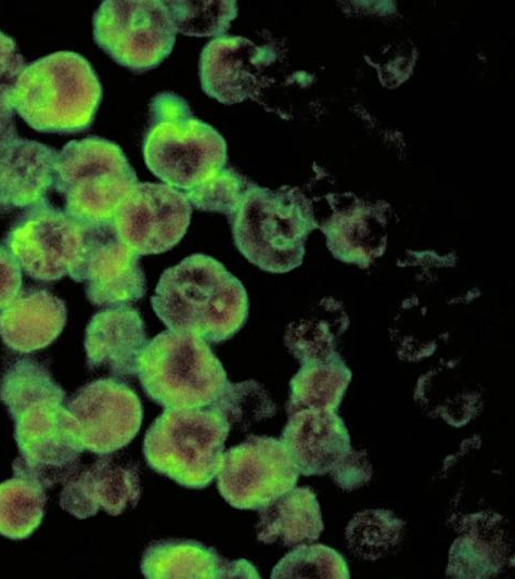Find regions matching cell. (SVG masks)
Wrapping results in <instances>:
<instances>
[{
  "label": "cell",
  "mask_w": 515,
  "mask_h": 579,
  "mask_svg": "<svg viewBox=\"0 0 515 579\" xmlns=\"http://www.w3.org/2000/svg\"><path fill=\"white\" fill-rule=\"evenodd\" d=\"M151 305L167 329L209 343L230 339L248 317V296L242 282L204 254H193L166 269Z\"/></svg>",
  "instance_id": "cell-1"
},
{
  "label": "cell",
  "mask_w": 515,
  "mask_h": 579,
  "mask_svg": "<svg viewBox=\"0 0 515 579\" xmlns=\"http://www.w3.org/2000/svg\"><path fill=\"white\" fill-rule=\"evenodd\" d=\"M102 92L87 59L56 51L25 66L14 85L11 106L36 131L72 134L91 126Z\"/></svg>",
  "instance_id": "cell-2"
},
{
  "label": "cell",
  "mask_w": 515,
  "mask_h": 579,
  "mask_svg": "<svg viewBox=\"0 0 515 579\" xmlns=\"http://www.w3.org/2000/svg\"><path fill=\"white\" fill-rule=\"evenodd\" d=\"M151 125L143 157L163 183L190 191L226 167L227 142L213 126L196 118L186 101L171 92L151 101Z\"/></svg>",
  "instance_id": "cell-3"
},
{
  "label": "cell",
  "mask_w": 515,
  "mask_h": 579,
  "mask_svg": "<svg viewBox=\"0 0 515 579\" xmlns=\"http://www.w3.org/2000/svg\"><path fill=\"white\" fill-rule=\"evenodd\" d=\"M137 375L145 394L165 409L209 407L228 383L208 342L169 329L149 340Z\"/></svg>",
  "instance_id": "cell-4"
},
{
  "label": "cell",
  "mask_w": 515,
  "mask_h": 579,
  "mask_svg": "<svg viewBox=\"0 0 515 579\" xmlns=\"http://www.w3.org/2000/svg\"><path fill=\"white\" fill-rule=\"evenodd\" d=\"M239 252L261 270L287 272L299 266L304 241L313 227L305 198L293 190L273 191L250 182L230 218Z\"/></svg>",
  "instance_id": "cell-5"
},
{
  "label": "cell",
  "mask_w": 515,
  "mask_h": 579,
  "mask_svg": "<svg viewBox=\"0 0 515 579\" xmlns=\"http://www.w3.org/2000/svg\"><path fill=\"white\" fill-rule=\"evenodd\" d=\"M230 429L210 407L167 408L146 430L143 454L155 472L185 488L203 489L221 468Z\"/></svg>",
  "instance_id": "cell-6"
},
{
  "label": "cell",
  "mask_w": 515,
  "mask_h": 579,
  "mask_svg": "<svg viewBox=\"0 0 515 579\" xmlns=\"http://www.w3.org/2000/svg\"><path fill=\"white\" fill-rule=\"evenodd\" d=\"M138 183L127 156L101 137L72 140L59 152L53 188L65 200V211L82 223L113 219Z\"/></svg>",
  "instance_id": "cell-7"
},
{
  "label": "cell",
  "mask_w": 515,
  "mask_h": 579,
  "mask_svg": "<svg viewBox=\"0 0 515 579\" xmlns=\"http://www.w3.org/2000/svg\"><path fill=\"white\" fill-rule=\"evenodd\" d=\"M176 35L159 0H105L93 15L95 43L134 73L157 67L171 53Z\"/></svg>",
  "instance_id": "cell-8"
},
{
  "label": "cell",
  "mask_w": 515,
  "mask_h": 579,
  "mask_svg": "<svg viewBox=\"0 0 515 579\" xmlns=\"http://www.w3.org/2000/svg\"><path fill=\"white\" fill-rule=\"evenodd\" d=\"M64 400L46 398L12 416L21 454L13 462V469L30 475L44 488L72 478L85 450L77 423Z\"/></svg>",
  "instance_id": "cell-9"
},
{
  "label": "cell",
  "mask_w": 515,
  "mask_h": 579,
  "mask_svg": "<svg viewBox=\"0 0 515 579\" xmlns=\"http://www.w3.org/2000/svg\"><path fill=\"white\" fill-rule=\"evenodd\" d=\"M85 226L46 198L24 209L10 228L4 246L30 278L57 281L79 262Z\"/></svg>",
  "instance_id": "cell-10"
},
{
  "label": "cell",
  "mask_w": 515,
  "mask_h": 579,
  "mask_svg": "<svg viewBox=\"0 0 515 579\" xmlns=\"http://www.w3.org/2000/svg\"><path fill=\"white\" fill-rule=\"evenodd\" d=\"M298 476L280 439L252 435L223 452L217 487L231 506L259 510L293 489Z\"/></svg>",
  "instance_id": "cell-11"
},
{
  "label": "cell",
  "mask_w": 515,
  "mask_h": 579,
  "mask_svg": "<svg viewBox=\"0 0 515 579\" xmlns=\"http://www.w3.org/2000/svg\"><path fill=\"white\" fill-rule=\"evenodd\" d=\"M85 243L79 262L69 276L85 283L95 306H129L145 294L140 255L117 235L113 221L83 223Z\"/></svg>",
  "instance_id": "cell-12"
},
{
  "label": "cell",
  "mask_w": 515,
  "mask_h": 579,
  "mask_svg": "<svg viewBox=\"0 0 515 579\" xmlns=\"http://www.w3.org/2000/svg\"><path fill=\"white\" fill-rule=\"evenodd\" d=\"M191 215L184 192L165 183L138 182L112 221L118 237L133 252L156 255L181 241Z\"/></svg>",
  "instance_id": "cell-13"
},
{
  "label": "cell",
  "mask_w": 515,
  "mask_h": 579,
  "mask_svg": "<svg viewBox=\"0 0 515 579\" xmlns=\"http://www.w3.org/2000/svg\"><path fill=\"white\" fill-rule=\"evenodd\" d=\"M85 450L111 454L139 433L143 408L138 395L118 378L108 377L80 387L66 402Z\"/></svg>",
  "instance_id": "cell-14"
},
{
  "label": "cell",
  "mask_w": 515,
  "mask_h": 579,
  "mask_svg": "<svg viewBox=\"0 0 515 579\" xmlns=\"http://www.w3.org/2000/svg\"><path fill=\"white\" fill-rule=\"evenodd\" d=\"M59 151L17 134L12 118L0 117V213L26 209L53 188Z\"/></svg>",
  "instance_id": "cell-15"
},
{
  "label": "cell",
  "mask_w": 515,
  "mask_h": 579,
  "mask_svg": "<svg viewBox=\"0 0 515 579\" xmlns=\"http://www.w3.org/2000/svg\"><path fill=\"white\" fill-rule=\"evenodd\" d=\"M272 53L242 36L223 35L210 40L199 56L204 92L222 104H236L255 97L259 77Z\"/></svg>",
  "instance_id": "cell-16"
},
{
  "label": "cell",
  "mask_w": 515,
  "mask_h": 579,
  "mask_svg": "<svg viewBox=\"0 0 515 579\" xmlns=\"http://www.w3.org/2000/svg\"><path fill=\"white\" fill-rule=\"evenodd\" d=\"M140 496L138 466L121 464L104 454L65 483L60 493V506L78 519L95 515L100 507L117 516L134 507Z\"/></svg>",
  "instance_id": "cell-17"
},
{
  "label": "cell",
  "mask_w": 515,
  "mask_h": 579,
  "mask_svg": "<svg viewBox=\"0 0 515 579\" xmlns=\"http://www.w3.org/2000/svg\"><path fill=\"white\" fill-rule=\"evenodd\" d=\"M149 343L144 322L130 306L105 308L89 321L85 333L87 365L114 378L137 375L139 357Z\"/></svg>",
  "instance_id": "cell-18"
},
{
  "label": "cell",
  "mask_w": 515,
  "mask_h": 579,
  "mask_svg": "<svg viewBox=\"0 0 515 579\" xmlns=\"http://www.w3.org/2000/svg\"><path fill=\"white\" fill-rule=\"evenodd\" d=\"M280 440L299 474H327L351 449L343 419L332 410L302 409L288 415Z\"/></svg>",
  "instance_id": "cell-19"
},
{
  "label": "cell",
  "mask_w": 515,
  "mask_h": 579,
  "mask_svg": "<svg viewBox=\"0 0 515 579\" xmlns=\"http://www.w3.org/2000/svg\"><path fill=\"white\" fill-rule=\"evenodd\" d=\"M140 567L147 579L260 578L248 561L224 558L214 548L186 539L154 541Z\"/></svg>",
  "instance_id": "cell-20"
},
{
  "label": "cell",
  "mask_w": 515,
  "mask_h": 579,
  "mask_svg": "<svg viewBox=\"0 0 515 579\" xmlns=\"http://www.w3.org/2000/svg\"><path fill=\"white\" fill-rule=\"evenodd\" d=\"M67 318L65 303L42 288H25L0 311V336L14 351L28 353L49 346Z\"/></svg>",
  "instance_id": "cell-21"
},
{
  "label": "cell",
  "mask_w": 515,
  "mask_h": 579,
  "mask_svg": "<svg viewBox=\"0 0 515 579\" xmlns=\"http://www.w3.org/2000/svg\"><path fill=\"white\" fill-rule=\"evenodd\" d=\"M258 511L257 540L266 544L312 543L324 529L320 504L310 487H294Z\"/></svg>",
  "instance_id": "cell-22"
},
{
  "label": "cell",
  "mask_w": 515,
  "mask_h": 579,
  "mask_svg": "<svg viewBox=\"0 0 515 579\" xmlns=\"http://www.w3.org/2000/svg\"><path fill=\"white\" fill-rule=\"evenodd\" d=\"M350 378V370L337 353L325 361L302 364L289 383L287 414L302 409L336 410Z\"/></svg>",
  "instance_id": "cell-23"
},
{
  "label": "cell",
  "mask_w": 515,
  "mask_h": 579,
  "mask_svg": "<svg viewBox=\"0 0 515 579\" xmlns=\"http://www.w3.org/2000/svg\"><path fill=\"white\" fill-rule=\"evenodd\" d=\"M14 476L0 484V535L28 538L41 524L47 502L44 486L30 475L13 469Z\"/></svg>",
  "instance_id": "cell-24"
},
{
  "label": "cell",
  "mask_w": 515,
  "mask_h": 579,
  "mask_svg": "<svg viewBox=\"0 0 515 579\" xmlns=\"http://www.w3.org/2000/svg\"><path fill=\"white\" fill-rule=\"evenodd\" d=\"M405 522L387 509L356 513L345 528L350 550L365 561L388 555L401 542Z\"/></svg>",
  "instance_id": "cell-25"
},
{
  "label": "cell",
  "mask_w": 515,
  "mask_h": 579,
  "mask_svg": "<svg viewBox=\"0 0 515 579\" xmlns=\"http://www.w3.org/2000/svg\"><path fill=\"white\" fill-rule=\"evenodd\" d=\"M65 396L49 370L27 358L13 362L0 381V399L11 416L33 402L46 398L65 399Z\"/></svg>",
  "instance_id": "cell-26"
},
{
  "label": "cell",
  "mask_w": 515,
  "mask_h": 579,
  "mask_svg": "<svg viewBox=\"0 0 515 579\" xmlns=\"http://www.w3.org/2000/svg\"><path fill=\"white\" fill-rule=\"evenodd\" d=\"M176 31L189 37L223 36L237 16L234 0L164 1Z\"/></svg>",
  "instance_id": "cell-27"
},
{
  "label": "cell",
  "mask_w": 515,
  "mask_h": 579,
  "mask_svg": "<svg viewBox=\"0 0 515 579\" xmlns=\"http://www.w3.org/2000/svg\"><path fill=\"white\" fill-rule=\"evenodd\" d=\"M272 579H349L344 556L320 543L298 544L273 567Z\"/></svg>",
  "instance_id": "cell-28"
},
{
  "label": "cell",
  "mask_w": 515,
  "mask_h": 579,
  "mask_svg": "<svg viewBox=\"0 0 515 579\" xmlns=\"http://www.w3.org/2000/svg\"><path fill=\"white\" fill-rule=\"evenodd\" d=\"M209 407L228 422L230 428L242 430L254 423L272 417L276 411L269 393L254 379L240 383L228 381Z\"/></svg>",
  "instance_id": "cell-29"
},
{
  "label": "cell",
  "mask_w": 515,
  "mask_h": 579,
  "mask_svg": "<svg viewBox=\"0 0 515 579\" xmlns=\"http://www.w3.org/2000/svg\"><path fill=\"white\" fill-rule=\"evenodd\" d=\"M504 565V555L481 532L458 537L450 546L446 575L451 578H490Z\"/></svg>",
  "instance_id": "cell-30"
},
{
  "label": "cell",
  "mask_w": 515,
  "mask_h": 579,
  "mask_svg": "<svg viewBox=\"0 0 515 579\" xmlns=\"http://www.w3.org/2000/svg\"><path fill=\"white\" fill-rule=\"evenodd\" d=\"M250 183L230 167H223L198 186L184 192L193 207L221 213L229 219L236 211L243 192Z\"/></svg>",
  "instance_id": "cell-31"
},
{
  "label": "cell",
  "mask_w": 515,
  "mask_h": 579,
  "mask_svg": "<svg viewBox=\"0 0 515 579\" xmlns=\"http://www.w3.org/2000/svg\"><path fill=\"white\" fill-rule=\"evenodd\" d=\"M284 342L301 365L325 361L335 353L333 335L320 322L300 321L289 324Z\"/></svg>",
  "instance_id": "cell-32"
},
{
  "label": "cell",
  "mask_w": 515,
  "mask_h": 579,
  "mask_svg": "<svg viewBox=\"0 0 515 579\" xmlns=\"http://www.w3.org/2000/svg\"><path fill=\"white\" fill-rule=\"evenodd\" d=\"M25 66L14 39L0 30V116H13L11 94Z\"/></svg>",
  "instance_id": "cell-33"
},
{
  "label": "cell",
  "mask_w": 515,
  "mask_h": 579,
  "mask_svg": "<svg viewBox=\"0 0 515 579\" xmlns=\"http://www.w3.org/2000/svg\"><path fill=\"white\" fill-rule=\"evenodd\" d=\"M329 474L340 489L351 491L368 484L373 469L364 450L350 449Z\"/></svg>",
  "instance_id": "cell-34"
},
{
  "label": "cell",
  "mask_w": 515,
  "mask_h": 579,
  "mask_svg": "<svg viewBox=\"0 0 515 579\" xmlns=\"http://www.w3.org/2000/svg\"><path fill=\"white\" fill-rule=\"evenodd\" d=\"M22 270L10 250L0 244V310L20 293Z\"/></svg>",
  "instance_id": "cell-35"
}]
</instances>
